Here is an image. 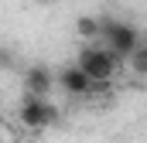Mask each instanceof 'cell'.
<instances>
[{
  "label": "cell",
  "mask_w": 147,
  "mask_h": 143,
  "mask_svg": "<svg viewBox=\"0 0 147 143\" xmlns=\"http://www.w3.org/2000/svg\"><path fill=\"white\" fill-rule=\"evenodd\" d=\"M3 143H21V140H14V136H7V140H3Z\"/></svg>",
  "instance_id": "obj_8"
},
{
  "label": "cell",
  "mask_w": 147,
  "mask_h": 143,
  "mask_svg": "<svg viewBox=\"0 0 147 143\" xmlns=\"http://www.w3.org/2000/svg\"><path fill=\"white\" fill-rule=\"evenodd\" d=\"M75 34L82 37V41H99L103 37V17H96V14L75 17Z\"/></svg>",
  "instance_id": "obj_6"
},
{
  "label": "cell",
  "mask_w": 147,
  "mask_h": 143,
  "mask_svg": "<svg viewBox=\"0 0 147 143\" xmlns=\"http://www.w3.org/2000/svg\"><path fill=\"white\" fill-rule=\"evenodd\" d=\"M55 85H58V75L48 68V65H28V68H24V96L48 99Z\"/></svg>",
  "instance_id": "obj_5"
},
{
  "label": "cell",
  "mask_w": 147,
  "mask_h": 143,
  "mask_svg": "<svg viewBox=\"0 0 147 143\" xmlns=\"http://www.w3.org/2000/svg\"><path fill=\"white\" fill-rule=\"evenodd\" d=\"M55 75H58V89H62L65 96H75V99H82V96L96 92V82H92L86 72L79 68V65H62Z\"/></svg>",
  "instance_id": "obj_4"
},
{
  "label": "cell",
  "mask_w": 147,
  "mask_h": 143,
  "mask_svg": "<svg viewBox=\"0 0 147 143\" xmlns=\"http://www.w3.org/2000/svg\"><path fill=\"white\" fill-rule=\"evenodd\" d=\"M103 41H106V48H110L116 58H134L137 55V48H140V34H137V27L134 24H127V21H103Z\"/></svg>",
  "instance_id": "obj_2"
},
{
  "label": "cell",
  "mask_w": 147,
  "mask_h": 143,
  "mask_svg": "<svg viewBox=\"0 0 147 143\" xmlns=\"http://www.w3.org/2000/svg\"><path fill=\"white\" fill-rule=\"evenodd\" d=\"M58 106L55 102H48V99H38V96H24V102L17 109V119H21V126H28V130H48V126H55L58 123Z\"/></svg>",
  "instance_id": "obj_3"
},
{
  "label": "cell",
  "mask_w": 147,
  "mask_h": 143,
  "mask_svg": "<svg viewBox=\"0 0 147 143\" xmlns=\"http://www.w3.org/2000/svg\"><path fill=\"white\" fill-rule=\"evenodd\" d=\"M130 72H134L137 78H147V44H140L137 55L130 58Z\"/></svg>",
  "instance_id": "obj_7"
},
{
  "label": "cell",
  "mask_w": 147,
  "mask_h": 143,
  "mask_svg": "<svg viewBox=\"0 0 147 143\" xmlns=\"http://www.w3.org/2000/svg\"><path fill=\"white\" fill-rule=\"evenodd\" d=\"M120 61L123 58H116L110 48H99V44H89V48H82L79 51V58H75V65L86 72L96 85H106L113 82L116 75H120Z\"/></svg>",
  "instance_id": "obj_1"
}]
</instances>
